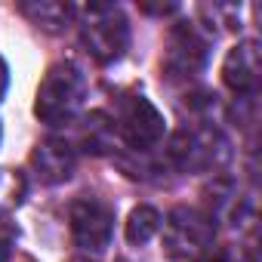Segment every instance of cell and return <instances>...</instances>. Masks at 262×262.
<instances>
[{
	"instance_id": "obj_1",
	"label": "cell",
	"mask_w": 262,
	"mask_h": 262,
	"mask_svg": "<svg viewBox=\"0 0 262 262\" xmlns=\"http://www.w3.org/2000/svg\"><path fill=\"white\" fill-rule=\"evenodd\" d=\"M83 96H86V80H83V71L74 65V62H56L40 86H37V96H34V114L50 123V126H62L68 123L80 105H83Z\"/></svg>"
},
{
	"instance_id": "obj_2",
	"label": "cell",
	"mask_w": 262,
	"mask_h": 262,
	"mask_svg": "<svg viewBox=\"0 0 262 262\" xmlns=\"http://www.w3.org/2000/svg\"><path fill=\"white\" fill-rule=\"evenodd\" d=\"M80 40L86 47V53L108 65L117 62L126 47H129V25L120 7L114 4H90L80 13Z\"/></svg>"
},
{
	"instance_id": "obj_3",
	"label": "cell",
	"mask_w": 262,
	"mask_h": 262,
	"mask_svg": "<svg viewBox=\"0 0 262 262\" xmlns=\"http://www.w3.org/2000/svg\"><path fill=\"white\" fill-rule=\"evenodd\" d=\"M216 237V222L210 213L194 207H176L170 210L164 222V250L170 259H191L204 253Z\"/></svg>"
},
{
	"instance_id": "obj_4",
	"label": "cell",
	"mask_w": 262,
	"mask_h": 262,
	"mask_svg": "<svg viewBox=\"0 0 262 262\" xmlns=\"http://www.w3.org/2000/svg\"><path fill=\"white\" fill-rule=\"evenodd\" d=\"M164 114L151 105V99H145L142 93H129L120 99L117 105V133L120 139L136 148V151H148L164 139Z\"/></svg>"
},
{
	"instance_id": "obj_5",
	"label": "cell",
	"mask_w": 262,
	"mask_h": 262,
	"mask_svg": "<svg viewBox=\"0 0 262 262\" xmlns=\"http://www.w3.org/2000/svg\"><path fill=\"white\" fill-rule=\"evenodd\" d=\"M207 37L191 25V22H179L170 28L167 34V50H164V74L170 80H191L204 71L207 65Z\"/></svg>"
},
{
	"instance_id": "obj_6",
	"label": "cell",
	"mask_w": 262,
	"mask_h": 262,
	"mask_svg": "<svg viewBox=\"0 0 262 262\" xmlns=\"http://www.w3.org/2000/svg\"><path fill=\"white\" fill-rule=\"evenodd\" d=\"M68 222H71V237L80 250L102 253L111 244L114 234V210L99 201V198H77L68 207Z\"/></svg>"
},
{
	"instance_id": "obj_7",
	"label": "cell",
	"mask_w": 262,
	"mask_h": 262,
	"mask_svg": "<svg viewBox=\"0 0 262 262\" xmlns=\"http://www.w3.org/2000/svg\"><path fill=\"white\" fill-rule=\"evenodd\" d=\"M225 158V142L204 129H182L170 139V161L179 167V170H204V167H213Z\"/></svg>"
},
{
	"instance_id": "obj_8",
	"label": "cell",
	"mask_w": 262,
	"mask_h": 262,
	"mask_svg": "<svg viewBox=\"0 0 262 262\" xmlns=\"http://www.w3.org/2000/svg\"><path fill=\"white\" fill-rule=\"evenodd\" d=\"M259 77H262V62H259V43L256 40H241L228 56H225V65H222V80L231 93H256L259 86Z\"/></svg>"
},
{
	"instance_id": "obj_9",
	"label": "cell",
	"mask_w": 262,
	"mask_h": 262,
	"mask_svg": "<svg viewBox=\"0 0 262 262\" xmlns=\"http://www.w3.org/2000/svg\"><path fill=\"white\" fill-rule=\"evenodd\" d=\"M77 167V155L65 139H43L31 155V170L43 185L68 182Z\"/></svg>"
},
{
	"instance_id": "obj_10",
	"label": "cell",
	"mask_w": 262,
	"mask_h": 262,
	"mask_svg": "<svg viewBox=\"0 0 262 262\" xmlns=\"http://www.w3.org/2000/svg\"><path fill=\"white\" fill-rule=\"evenodd\" d=\"M22 13L43 31H62V25L71 19V7L68 4H56V0H40V4H22Z\"/></svg>"
},
{
	"instance_id": "obj_11",
	"label": "cell",
	"mask_w": 262,
	"mask_h": 262,
	"mask_svg": "<svg viewBox=\"0 0 262 262\" xmlns=\"http://www.w3.org/2000/svg\"><path fill=\"white\" fill-rule=\"evenodd\" d=\"M161 231V213L155 207H136L126 219V241L133 247L148 244L155 234Z\"/></svg>"
},
{
	"instance_id": "obj_12",
	"label": "cell",
	"mask_w": 262,
	"mask_h": 262,
	"mask_svg": "<svg viewBox=\"0 0 262 262\" xmlns=\"http://www.w3.org/2000/svg\"><path fill=\"white\" fill-rule=\"evenodd\" d=\"M10 256H13V237L0 231V262H10Z\"/></svg>"
},
{
	"instance_id": "obj_13",
	"label": "cell",
	"mask_w": 262,
	"mask_h": 262,
	"mask_svg": "<svg viewBox=\"0 0 262 262\" xmlns=\"http://www.w3.org/2000/svg\"><path fill=\"white\" fill-rule=\"evenodd\" d=\"M7 86H10V68H7L4 59H0V99L7 96Z\"/></svg>"
},
{
	"instance_id": "obj_14",
	"label": "cell",
	"mask_w": 262,
	"mask_h": 262,
	"mask_svg": "<svg viewBox=\"0 0 262 262\" xmlns=\"http://www.w3.org/2000/svg\"><path fill=\"white\" fill-rule=\"evenodd\" d=\"M194 262H228V259H225L222 253H213V256H198Z\"/></svg>"
},
{
	"instance_id": "obj_15",
	"label": "cell",
	"mask_w": 262,
	"mask_h": 262,
	"mask_svg": "<svg viewBox=\"0 0 262 262\" xmlns=\"http://www.w3.org/2000/svg\"><path fill=\"white\" fill-rule=\"evenodd\" d=\"M71 262H90V259H80V256H77V259H71Z\"/></svg>"
}]
</instances>
